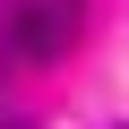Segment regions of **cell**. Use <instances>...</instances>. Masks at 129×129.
Listing matches in <instances>:
<instances>
[{
  "instance_id": "3",
  "label": "cell",
  "mask_w": 129,
  "mask_h": 129,
  "mask_svg": "<svg viewBox=\"0 0 129 129\" xmlns=\"http://www.w3.org/2000/svg\"><path fill=\"white\" fill-rule=\"evenodd\" d=\"M103 129H129V120H103Z\"/></svg>"
},
{
  "instance_id": "1",
  "label": "cell",
  "mask_w": 129,
  "mask_h": 129,
  "mask_svg": "<svg viewBox=\"0 0 129 129\" xmlns=\"http://www.w3.org/2000/svg\"><path fill=\"white\" fill-rule=\"evenodd\" d=\"M86 35V0H17L9 17V60H26V69H52V60H69Z\"/></svg>"
},
{
  "instance_id": "2",
  "label": "cell",
  "mask_w": 129,
  "mask_h": 129,
  "mask_svg": "<svg viewBox=\"0 0 129 129\" xmlns=\"http://www.w3.org/2000/svg\"><path fill=\"white\" fill-rule=\"evenodd\" d=\"M0 129H35V120H17V112H0Z\"/></svg>"
}]
</instances>
